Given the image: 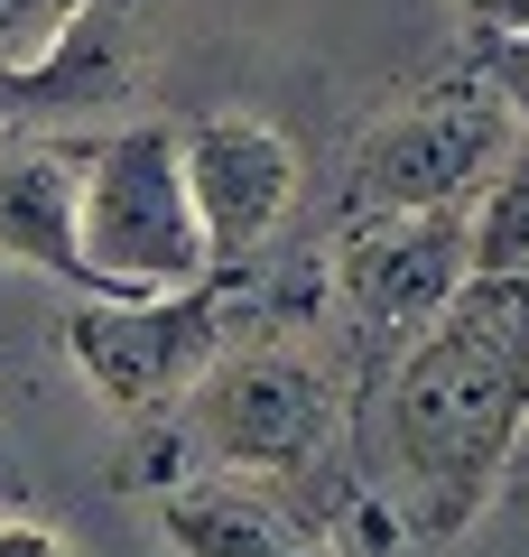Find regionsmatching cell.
Listing matches in <instances>:
<instances>
[{"label": "cell", "instance_id": "obj_1", "mask_svg": "<svg viewBox=\"0 0 529 557\" xmlns=\"http://www.w3.org/2000/svg\"><path fill=\"white\" fill-rule=\"evenodd\" d=\"M529 428V288L473 270L428 325H409L372 399V493L399 511L418 548L455 539Z\"/></svg>", "mask_w": 529, "mask_h": 557}, {"label": "cell", "instance_id": "obj_2", "mask_svg": "<svg viewBox=\"0 0 529 557\" xmlns=\"http://www.w3.org/2000/svg\"><path fill=\"white\" fill-rule=\"evenodd\" d=\"M75 260H84V298H168V288L214 278L196 196H186V149L168 121H121L94 139Z\"/></svg>", "mask_w": 529, "mask_h": 557}, {"label": "cell", "instance_id": "obj_3", "mask_svg": "<svg viewBox=\"0 0 529 557\" xmlns=\"http://www.w3.org/2000/svg\"><path fill=\"white\" fill-rule=\"evenodd\" d=\"M520 149V121L492 84H436V94L381 112L344 159V214H436L473 205L483 177Z\"/></svg>", "mask_w": 529, "mask_h": 557}, {"label": "cell", "instance_id": "obj_4", "mask_svg": "<svg viewBox=\"0 0 529 557\" xmlns=\"http://www.w3.org/2000/svg\"><path fill=\"white\" fill-rule=\"evenodd\" d=\"M176 409H186V437L223 474H307L325 456V437H334L325 362L288 354V344H242V354L223 344Z\"/></svg>", "mask_w": 529, "mask_h": 557}, {"label": "cell", "instance_id": "obj_5", "mask_svg": "<svg viewBox=\"0 0 529 557\" xmlns=\"http://www.w3.org/2000/svg\"><path fill=\"white\" fill-rule=\"evenodd\" d=\"M223 344H233L223 278L168 288V298H84L75 317H65V362L94 381L102 409H131V418L176 409Z\"/></svg>", "mask_w": 529, "mask_h": 557}, {"label": "cell", "instance_id": "obj_6", "mask_svg": "<svg viewBox=\"0 0 529 557\" xmlns=\"http://www.w3.org/2000/svg\"><path fill=\"white\" fill-rule=\"evenodd\" d=\"M473 278L465 260V205H436V214H344L334 233V298L362 335H409L436 307Z\"/></svg>", "mask_w": 529, "mask_h": 557}, {"label": "cell", "instance_id": "obj_7", "mask_svg": "<svg viewBox=\"0 0 529 557\" xmlns=\"http://www.w3.org/2000/svg\"><path fill=\"white\" fill-rule=\"evenodd\" d=\"M176 149H186V196H196L214 278L260 260L270 233L288 223V205H297V149L260 112H205V121L176 131Z\"/></svg>", "mask_w": 529, "mask_h": 557}, {"label": "cell", "instance_id": "obj_8", "mask_svg": "<svg viewBox=\"0 0 529 557\" xmlns=\"http://www.w3.org/2000/svg\"><path fill=\"white\" fill-rule=\"evenodd\" d=\"M158 539L176 557H334V530L288 502V474H186L158 493Z\"/></svg>", "mask_w": 529, "mask_h": 557}, {"label": "cell", "instance_id": "obj_9", "mask_svg": "<svg viewBox=\"0 0 529 557\" xmlns=\"http://www.w3.org/2000/svg\"><path fill=\"white\" fill-rule=\"evenodd\" d=\"M84 159H94L84 131H0V260L84 288V260H75Z\"/></svg>", "mask_w": 529, "mask_h": 557}, {"label": "cell", "instance_id": "obj_10", "mask_svg": "<svg viewBox=\"0 0 529 557\" xmlns=\"http://www.w3.org/2000/svg\"><path fill=\"white\" fill-rule=\"evenodd\" d=\"M465 260L483 278H520L529 288V139L483 177V196L465 205Z\"/></svg>", "mask_w": 529, "mask_h": 557}, {"label": "cell", "instance_id": "obj_11", "mask_svg": "<svg viewBox=\"0 0 529 557\" xmlns=\"http://www.w3.org/2000/svg\"><path fill=\"white\" fill-rule=\"evenodd\" d=\"M84 0H0V75H20V65H38L47 47L65 38V20H75Z\"/></svg>", "mask_w": 529, "mask_h": 557}, {"label": "cell", "instance_id": "obj_12", "mask_svg": "<svg viewBox=\"0 0 529 557\" xmlns=\"http://www.w3.org/2000/svg\"><path fill=\"white\" fill-rule=\"evenodd\" d=\"M483 84L510 102V121H520V139H529V38H492V65H483Z\"/></svg>", "mask_w": 529, "mask_h": 557}, {"label": "cell", "instance_id": "obj_13", "mask_svg": "<svg viewBox=\"0 0 529 557\" xmlns=\"http://www.w3.org/2000/svg\"><path fill=\"white\" fill-rule=\"evenodd\" d=\"M0 557H75V548H65V530H47V520L10 511V520H0Z\"/></svg>", "mask_w": 529, "mask_h": 557}, {"label": "cell", "instance_id": "obj_14", "mask_svg": "<svg viewBox=\"0 0 529 557\" xmlns=\"http://www.w3.org/2000/svg\"><path fill=\"white\" fill-rule=\"evenodd\" d=\"M483 38H529V0H465Z\"/></svg>", "mask_w": 529, "mask_h": 557}, {"label": "cell", "instance_id": "obj_15", "mask_svg": "<svg viewBox=\"0 0 529 557\" xmlns=\"http://www.w3.org/2000/svg\"><path fill=\"white\" fill-rule=\"evenodd\" d=\"M520 456H529V428H520Z\"/></svg>", "mask_w": 529, "mask_h": 557}]
</instances>
